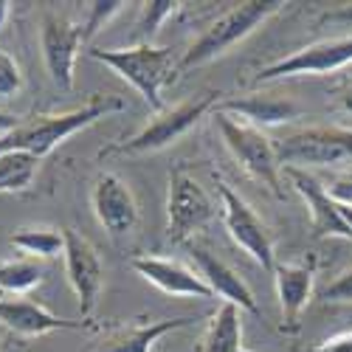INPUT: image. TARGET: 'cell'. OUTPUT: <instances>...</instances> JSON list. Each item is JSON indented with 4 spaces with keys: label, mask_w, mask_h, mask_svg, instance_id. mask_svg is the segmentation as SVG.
I'll list each match as a JSON object with an SVG mask.
<instances>
[{
    "label": "cell",
    "mask_w": 352,
    "mask_h": 352,
    "mask_svg": "<svg viewBox=\"0 0 352 352\" xmlns=\"http://www.w3.org/2000/svg\"><path fill=\"white\" fill-rule=\"evenodd\" d=\"M192 321H195L192 316H181V318H158V321H150V324H133L119 336H113L96 352H153V346L164 336L189 327Z\"/></svg>",
    "instance_id": "obj_19"
},
{
    "label": "cell",
    "mask_w": 352,
    "mask_h": 352,
    "mask_svg": "<svg viewBox=\"0 0 352 352\" xmlns=\"http://www.w3.org/2000/svg\"><path fill=\"white\" fill-rule=\"evenodd\" d=\"M217 203L209 197L189 172H169V197H166V237L172 243H189L195 231L206 228L217 217Z\"/></svg>",
    "instance_id": "obj_7"
},
{
    "label": "cell",
    "mask_w": 352,
    "mask_h": 352,
    "mask_svg": "<svg viewBox=\"0 0 352 352\" xmlns=\"http://www.w3.org/2000/svg\"><path fill=\"white\" fill-rule=\"evenodd\" d=\"M9 150H12V141H9V135H0V155L9 153Z\"/></svg>",
    "instance_id": "obj_34"
},
{
    "label": "cell",
    "mask_w": 352,
    "mask_h": 352,
    "mask_svg": "<svg viewBox=\"0 0 352 352\" xmlns=\"http://www.w3.org/2000/svg\"><path fill=\"white\" fill-rule=\"evenodd\" d=\"M82 45H85L82 25L54 12L43 14V28H40L43 63H45L51 82L65 94L74 91V65H76V54Z\"/></svg>",
    "instance_id": "obj_10"
},
{
    "label": "cell",
    "mask_w": 352,
    "mask_h": 352,
    "mask_svg": "<svg viewBox=\"0 0 352 352\" xmlns=\"http://www.w3.org/2000/svg\"><path fill=\"white\" fill-rule=\"evenodd\" d=\"M0 324L20 338H40L56 330H91V321H71L54 316L48 307L32 299H0Z\"/></svg>",
    "instance_id": "obj_17"
},
{
    "label": "cell",
    "mask_w": 352,
    "mask_h": 352,
    "mask_svg": "<svg viewBox=\"0 0 352 352\" xmlns=\"http://www.w3.org/2000/svg\"><path fill=\"white\" fill-rule=\"evenodd\" d=\"M217 195H220V217L223 226L228 231V237L234 240V245L243 248L262 271H271L276 265V245H274V234L268 228V223L262 220L254 206L234 192L226 181H217Z\"/></svg>",
    "instance_id": "obj_6"
},
{
    "label": "cell",
    "mask_w": 352,
    "mask_h": 352,
    "mask_svg": "<svg viewBox=\"0 0 352 352\" xmlns=\"http://www.w3.org/2000/svg\"><path fill=\"white\" fill-rule=\"evenodd\" d=\"M282 169L333 166L352 161V130L349 127H307L276 141Z\"/></svg>",
    "instance_id": "obj_8"
},
{
    "label": "cell",
    "mask_w": 352,
    "mask_h": 352,
    "mask_svg": "<svg viewBox=\"0 0 352 352\" xmlns=\"http://www.w3.org/2000/svg\"><path fill=\"white\" fill-rule=\"evenodd\" d=\"M217 110L237 116V119H243L259 130L287 124L296 119V116H302V107L296 102L290 96H279V94H248V96H237V99H223L217 104Z\"/></svg>",
    "instance_id": "obj_18"
},
{
    "label": "cell",
    "mask_w": 352,
    "mask_h": 352,
    "mask_svg": "<svg viewBox=\"0 0 352 352\" xmlns=\"http://www.w3.org/2000/svg\"><path fill=\"white\" fill-rule=\"evenodd\" d=\"M87 56L102 65H107L113 74H119L127 85L144 96L150 110L164 113V87L175 82L178 65L172 60V48H158V45H127V48H91Z\"/></svg>",
    "instance_id": "obj_1"
},
{
    "label": "cell",
    "mask_w": 352,
    "mask_h": 352,
    "mask_svg": "<svg viewBox=\"0 0 352 352\" xmlns=\"http://www.w3.org/2000/svg\"><path fill=\"white\" fill-rule=\"evenodd\" d=\"M124 107L127 104L122 96H94L91 102L76 110L37 116V119L23 122L14 133H9L12 150H25L37 158H45L54 146H60L65 138L82 133L85 127L96 124L99 119H107L110 113H122Z\"/></svg>",
    "instance_id": "obj_2"
},
{
    "label": "cell",
    "mask_w": 352,
    "mask_h": 352,
    "mask_svg": "<svg viewBox=\"0 0 352 352\" xmlns=\"http://www.w3.org/2000/svg\"><path fill=\"white\" fill-rule=\"evenodd\" d=\"M91 206H94L99 226L107 234H113V237L133 231L138 223L135 195L119 175H113V172H104L96 178V184L91 189Z\"/></svg>",
    "instance_id": "obj_14"
},
{
    "label": "cell",
    "mask_w": 352,
    "mask_h": 352,
    "mask_svg": "<svg viewBox=\"0 0 352 352\" xmlns=\"http://www.w3.org/2000/svg\"><path fill=\"white\" fill-rule=\"evenodd\" d=\"M240 352H254V349H245V346H243V349H240Z\"/></svg>",
    "instance_id": "obj_36"
},
{
    "label": "cell",
    "mask_w": 352,
    "mask_h": 352,
    "mask_svg": "<svg viewBox=\"0 0 352 352\" xmlns=\"http://www.w3.org/2000/svg\"><path fill=\"white\" fill-rule=\"evenodd\" d=\"M133 271L138 276H144L150 285H155L158 290L169 293V296H195V299H217L212 287L203 282L200 274H195L192 268H186L184 262L178 259H169V256H135L133 262Z\"/></svg>",
    "instance_id": "obj_16"
},
{
    "label": "cell",
    "mask_w": 352,
    "mask_h": 352,
    "mask_svg": "<svg viewBox=\"0 0 352 352\" xmlns=\"http://www.w3.org/2000/svg\"><path fill=\"white\" fill-rule=\"evenodd\" d=\"M189 254H192L195 265H197V274L203 276V282L212 287V293L217 299H223L228 305H237L240 310H248V313L259 316V305L254 299V290L248 287V282L237 271L228 265V262H223L214 251H209L206 245H200V243H189Z\"/></svg>",
    "instance_id": "obj_15"
},
{
    "label": "cell",
    "mask_w": 352,
    "mask_h": 352,
    "mask_svg": "<svg viewBox=\"0 0 352 352\" xmlns=\"http://www.w3.org/2000/svg\"><path fill=\"white\" fill-rule=\"evenodd\" d=\"M65 276L71 290L76 293L79 299V310L82 318L91 321V316L96 313L99 296H102V287H104V265L96 254V248L87 243L82 234L65 228Z\"/></svg>",
    "instance_id": "obj_11"
},
{
    "label": "cell",
    "mask_w": 352,
    "mask_h": 352,
    "mask_svg": "<svg viewBox=\"0 0 352 352\" xmlns=\"http://www.w3.org/2000/svg\"><path fill=\"white\" fill-rule=\"evenodd\" d=\"M285 3L279 0H271V3H262V0H248V3L234 6L231 12H226L223 17H217L206 32H203L181 56V71L189 68H200L217 56L228 54L237 43H243L248 34H254L256 28L265 23L268 17H274Z\"/></svg>",
    "instance_id": "obj_3"
},
{
    "label": "cell",
    "mask_w": 352,
    "mask_h": 352,
    "mask_svg": "<svg viewBox=\"0 0 352 352\" xmlns=\"http://www.w3.org/2000/svg\"><path fill=\"white\" fill-rule=\"evenodd\" d=\"M324 20H330V23H352V3H346V6H338V9L327 12V14H324Z\"/></svg>",
    "instance_id": "obj_31"
},
{
    "label": "cell",
    "mask_w": 352,
    "mask_h": 352,
    "mask_svg": "<svg viewBox=\"0 0 352 352\" xmlns=\"http://www.w3.org/2000/svg\"><path fill=\"white\" fill-rule=\"evenodd\" d=\"M338 209H341V214H344V220H346V223L352 226V209H346V206H338Z\"/></svg>",
    "instance_id": "obj_35"
},
{
    "label": "cell",
    "mask_w": 352,
    "mask_h": 352,
    "mask_svg": "<svg viewBox=\"0 0 352 352\" xmlns=\"http://www.w3.org/2000/svg\"><path fill=\"white\" fill-rule=\"evenodd\" d=\"M321 299L327 305H352V268H346L341 276H336L321 290Z\"/></svg>",
    "instance_id": "obj_27"
},
{
    "label": "cell",
    "mask_w": 352,
    "mask_h": 352,
    "mask_svg": "<svg viewBox=\"0 0 352 352\" xmlns=\"http://www.w3.org/2000/svg\"><path fill=\"white\" fill-rule=\"evenodd\" d=\"M45 279V265L32 256H17V259H0V290L9 296L34 290Z\"/></svg>",
    "instance_id": "obj_22"
},
{
    "label": "cell",
    "mask_w": 352,
    "mask_h": 352,
    "mask_svg": "<svg viewBox=\"0 0 352 352\" xmlns=\"http://www.w3.org/2000/svg\"><path fill=\"white\" fill-rule=\"evenodd\" d=\"M285 178L290 181V186L302 195V200L307 203V212H310V226L316 237H338L352 243V226L344 220L338 203L330 197L327 186L321 184L316 175H310L307 169H285Z\"/></svg>",
    "instance_id": "obj_13"
},
{
    "label": "cell",
    "mask_w": 352,
    "mask_h": 352,
    "mask_svg": "<svg viewBox=\"0 0 352 352\" xmlns=\"http://www.w3.org/2000/svg\"><path fill=\"white\" fill-rule=\"evenodd\" d=\"M217 96L220 94L209 91V94H203L197 99H186V102L175 104V107H166L164 113H155V119L146 122L133 138L107 146L102 155H150V153L164 150V146H169L172 141L186 135L212 107H217L220 104Z\"/></svg>",
    "instance_id": "obj_5"
},
{
    "label": "cell",
    "mask_w": 352,
    "mask_h": 352,
    "mask_svg": "<svg viewBox=\"0 0 352 352\" xmlns=\"http://www.w3.org/2000/svg\"><path fill=\"white\" fill-rule=\"evenodd\" d=\"M341 107H344L346 113H352V87H349V91L341 96Z\"/></svg>",
    "instance_id": "obj_33"
},
{
    "label": "cell",
    "mask_w": 352,
    "mask_h": 352,
    "mask_svg": "<svg viewBox=\"0 0 352 352\" xmlns=\"http://www.w3.org/2000/svg\"><path fill=\"white\" fill-rule=\"evenodd\" d=\"M23 91V71L9 51H0V102L14 99Z\"/></svg>",
    "instance_id": "obj_26"
},
{
    "label": "cell",
    "mask_w": 352,
    "mask_h": 352,
    "mask_svg": "<svg viewBox=\"0 0 352 352\" xmlns=\"http://www.w3.org/2000/svg\"><path fill=\"white\" fill-rule=\"evenodd\" d=\"M40 158L25 150H9L0 155V195L23 192L32 186Z\"/></svg>",
    "instance_id": "obj_23"
},
{
    "label": "cell",
    "mask_w": 352,
    "mask_h": 352,
    "mask_svg": "<svg viewBox=\"0 0 352 352\" xmlns=\"http://www.w3.org/2000/svg\"><path fill=\"white\" fill-rule=\"evenodd\" d=\"M243 349V310L223 302L212 316L200 338V352H240Z\"/></svg>",
    "instance_id": "obj_20"
},
{
    "label": "cell",
    "mask_w": 352,
    "mask_h": 352,
    "mask_svg": "<svg viewBox=\"0 0 352 352\" xmlns=\"http://www.w3.org/2000/svg\"><path fill=\"white\" fill-rule=\"evenodd\" d=\"M310 352H352V330L324 338L321 344H316Z\"/></svg>",
    "instance_id": "obj_29"
},
{
    "label": "cell",
    "mask_w": 352,
    "mask_h": 352,
    "mask_svg": "<svg viewBox=\"0 0 352 352\" xmlns=\"http://www.w3.org/2000/svg\"><path fill=\"white\" fill-rule=\"evenodd\" d=\"M9 12H12V3H6V0H0V28L6 25V20H9Z\"/></svg>",
    "instance_id": "obj_32"
},
{
    "label": "cell",
    "mask_w": 352,
    "mask_h": 352,
    "mask_svg": "<svg viewBox=\"0 0 352 352\" xmlns=\"http://www.w3.org/2000/svg\"><path fill=\"white\" fill-rule=\"evenodd\" d=\"M20 124H23L20 116H12V113H3V110H0V135H9V133H14Z\"/></svg>",
    "instance_id": "obj_30"
},
{
    "label": "cell",
    "mask_w": 352,
    "mask_h": 352,
    "mask_svg": "<svg viewBox=\"0 0 352 352\" xmlns=\"http://www.w3.org/2000/svg\"><path fill=\"white\" fill-rule=\"evenodd\" d=\"M327 192H330V197L338 203V206L352 209V172L349 175H338L336 181H330Z\"/></svg>",
    "instance_id": "obj_28"
},
{
    "label": "cell",
    "mask_w": 352,
    "mask_h": 352,
    "mask_svg": "<svg viewBox=\"0 0 352 352\" xmlns=\"http://www.w3.org/2000/svg\"><path fill=\"white\" fill-rule=\"evenodd\" d=\"M124 6H127V3H122V0H107V3H102V0H99V3H87V20L82 23V37H85V43L94 40Z\"/></svg>",
    "instance_id": "obj_25"
},
{
    "label": "cell",
    "mask_w": 352,
    "mask_h": 352,
    "mask_svg": "<svg viewBox=\"0 0 352 352\" xmlns=\"http://www.w3.org/2000/svg\"><path fill=\"white\" fill-rule=\"evenodd\" d=\"M214 124L223 135L226 150L251 178L262 181L274 195H282V164L276 155V141H271L259 127L228 113H214Z\"/></svg>",
    "instance_id": "obj_4"
},
{
    "label": "cell",
    "mask_w": 352,
    "mask_h": 352,
    "mask_svg": "<svg viewBox=\"0 0 352 352\" xmlns=\"http://www.w3.org/2000/svg\"><path fill=\"white\" fill-rule=\"evenodd\" d=\"M352 63V34L346 37H333V40H318L313 45H305L293 51L290 56L259 68L254 82H274V79H287V76H327Z\"/></svg>",
    "instance_id": "obj_9"
},
{
    "label": "cell",
    "mask_w": 352,
    "mask_h": 352,
    "mask_svg": "<svg viewBox=\"0 0 352 352\" xmlns=\"http://www.w3.org/2000/svg\"><path fill=\"white\" fill-rule=\"evenodd\" d=\"M178 6L181 3H175V0H150V3H141V14L135 23V40L144 45H153L158 28L178 12Z\"/></svg>",
    "instance_id": "obj_24"
},
{
    "label": "cell",
    "mask_w": 352,
    "mask_h": 352,
    "mask_svg": "<svg viewBox=\"0 0 352 352\" xmlns=\"http://www.w3.org/2000/svg\"><path fill=\"white\" fill-rule=\"evenodd\" d=\"M9 243L28 254L32 259H54L65 254V228H51V226H25V228H17Z\"/></svg>",
    "instance_id": "obj_21"
},
{
    "label": "cell",
    "mask_w": 352,
    "mask_h": 352,
    "mask_svg": "<svg viewBox=\"0 0 352 352\" xmlns=\"http://www.w3.org/2000/svg\"><path fill=\"white\" fill-rule=\"evenodd\" d=\"M316 271H318L316 256H305L299 262H276L274 265V285L282 307V333L287 336H296L302 330V316L313 296Z\"/></svg>",
    "instance_id": "obj_12"
}]
</instances>
